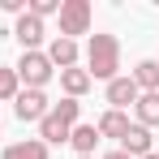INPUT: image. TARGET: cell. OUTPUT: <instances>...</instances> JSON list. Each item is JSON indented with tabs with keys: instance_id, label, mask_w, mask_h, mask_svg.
Wrapping results in <instances>:
<instances>
[{
	"instance_id": "cell-15",
	"label": "cell",
	"mask_w": 159,
	"mask_h": 159,
	"mask_svg": "<svg viewBox=\"0 0 159 159\" xmlns=\"http://www.w3.org/2000/svg\"><path fill=\"white\" fill-rule=\"evenodd\" d=\"M129 78H133V86H138L142 95H155L159 90V60H138Z\"/></svg>"
},
{
	"instance_id": "cell-17",
	"label": "cell",
	"mask_w": 159,
	"mask_h": 159,
	"mask_svg": "<svg viewBox=\"0 0 159 159\" xmlns=\"http://www.w3.org/2000/svg\"><path fill=\"white\" fill-rule=\"evenodd\" d=\"M26 4H30V0H0V13H13V17H22V13H26Z\"/></svg>"
},
{
	"instance_id": "cell-16",
	"label": "cell",
	"mask_w": 159,
	"mask_h": 159,
	"mask_svg": "<svg viewBox=\"0 0 159 159\" xmlns=\"http://www.w3.org/2000/svg\"><path fill=\"white\" fill-rule=\"evenodd\" d=\"M17 90H22V82H17V73H13V65H0V103H13Z\"/></svg>"
},
{
	"instance_id": "cell-12",
	"label": "cell",
	"mask_w": 159,
	"mask_h": 159,
	"mask_svg": "<svg viewBox=\"0 0 159 159\" xmlns=\"http://www.w3.org/2000/svg\"><path fill=\"white\" fill-rule=\"evenodd\" d=\"M0 159H52V146H43L39 138H22V142H9Z\"/></svg>"
},
{
	"instance_id": "cell-9",
	"label": "cell",
	"mask_w": 159,
	"mask_h": 159,
	"mask_svg": "<svg viewBox=\"0 0 159 159\" xmlns=\"http://www.w3.org/2000/svg\"><path fill=\"white\" fill-rule=\"evenodd\" d=\"M120 151H125L129 159H146V155H155V138H151V129L129 125V133L120 138Z\"/></svg>"
},
{
	"instance_id": "cell-6",
	"label": "cell",
	"mask_w": 159,
	"mask_h": 159,
	"mask_svg": "<svg viewBox=\"0 0 159 159\" xmlns=\"http://www.w3.org/2000/svg\"><path fill=\"white\" fill-rule=\"evenodd\" d=\"M48 107H52L48 90H17V99H13V116H17L22 125H39V120L48 116Z\"/></svg>"
},
{
	"instance_id": "cell-19",
	"label": "cell",
	"mask_w": 159,
	"mask_h": 159,
	"mask_svg": "<svg viewBox=\"0 0 159 159\" xmlns=\"http://www.w3.org/2000/svg\"><path fill=\"white\" fill-rule=\"evenodd\" d=\"M78 159H95V155H78Z\"/></svg>"
},
{
	"instance_id": "cell-14",
	"label": "cell",
	"mask_w": 159,
	"mask_h": 159,
	"mask_svg": "<svg viewBox=\"0 0 159 159\" xmlns=\"http://www.w3.org/2000/svg\"><path fill=\"white\" fill-rule=\"evenodd\" d=\"M133 125L159 129V90L155 95H138V103H133Z\"/></svg>"
},
{
	"instance_id": "cell-20",
	"label": "cell",
	"mask_w": 159,
	"mask_h": 159,
	"mask_svg": "<svg viewBox=\"0 0 159 159\" xmlns=\"http://www.w3.org/2000/svg\"><path fill=\"white\" fill-rule=\"evenodd\" d=\"M146 159H159V151H155V155H146Z\"/></svg>"
},
{
	"instance_id": "cell-3",
	"label": "cell",
	"mask_w": 159,
	"mask_h": 159,
	"mask_svg": "<svg viewBox=\"0 0 159 159\" xmlns=\"http://www.w3.org/2000/svg\"><path fill=\"white\" fill-rule=\"evenodd\" d=\"M13 73H17V82H22V90H48V82L56 78L48 52H22L17 65H13Z\"/></svg>"
},
{
	"instance_id": "cell-13",
	"label": "cell",
	"mask_w": 159,
	"mask_h": 159,
	"mask_svg": "<svg viewBox=\"0 0 159 159\" xmlns=\"http://www.w3.org/2000/svg\"><path fill=\"white\" fill-rule=\"evenodd\" d=\"M56 78H60V90H65V99H78V103H82V95L95 86V82H90V73H86L82 65H78V69H65V73H56Z\"/></svg>"
},
{
	"instance_id": "cell-1",
	"label": "cell",
	"mask_w": 159,
	"mask_h": 159,
	"mask_svg": "<svg viewBox=\"0 0 159 159\" xmlns=\"http://www.w3.org/2000/svg\"><path fill=\"white\" fill-rule=\"evenodd\" d=\"M82 60H86L82 69L90 73V82H103V86H107L112 78H120V39H116V34H103V30L90 34Z\"/></svg>"
},
{
	"instance_id": "cell-11",
	"label": "cell",
	"mask_w": 159,
	"mask_h": 159,
	"mask_svg": "<svg viewBox=\"0 0 159 159\" xmlns=\"http://www.w3.org/2000/svg\"><path fill=\"white\" fill-rule=\"evenodd\" d=\"M99 142H103V138H99V129H95L90 120H78V125H73V133H69L73 159H78V155H95V151H99Z\"/></svg>"
},
{
	"instance_id": "cell-2",
	"label": "cell",
	"mask_w": 159,
	"mask_h": 159,
	"mask_svg": "<svg viewBox=\"0 0 159 159\" xmlns=\"http://www.w3.org/2000/svg\"><path fill=\"white\" fill-rule=\"evenodd\" d=\"M82 120V103L78 99H60L48 107V116L39 120V142L43 146H69V133Z\"/></svg>"
},
{
	"instance_id": "cell-10",
	"label": "cell",
	"mask_w": 159,
	"mask_h": 159,
	"mask_svg": "<svg viewBox=\"0 0 159 159\" xmlns=\"http://www.w3.org/2000/svg\"><path fill=\"white\" fill-rule=\"evenodd\" d=\"M129 112H116V107H107L103 116H99V120H95V129H99V138H112V142H116V146H120V138H125V133H129Z\"/></svg>"
},
{
	"instance_id": "cell-4",
	"label": "cell",
	"mask_w": 159,
	"mask_h": 159,
	"mask_svg": "<svg viewBox=\"0 0 159 159\" xmlns=\"http://www.w3.org/2000/svg\"><path fill=\"white\" fill-rule=\"evenodd\" d=\"M60 39H78V34H90L95 26V4L90 0H60Z\"/></svg>"
},
{
	"instance_id": "cell-5",
	"label": "cell",
	"mask_w": 159,
	"mask_h": 159,
	"mask_svg": "<svg viewBox=\"0 0 159 159\" xmlns=\"http://www.w3.org/2000/svg\"><path fill=\"white\" fill-rule=\"evenodd\" d=\"M9 34L22 43V52H43V48H48V22H39L34 13H22V17H13Z\"/></svg>"
},
{
	"instance_id": "cell-18",
	"label": "cell",
	"mask_w": 159,
	"mask_h": 159,
	"mask_svg": "<svg viewBox=\"0 0 159 159\" xmlns=\"http://www.w3.org/2000/svg\"><path fill=\"white\" fill-rule=\"evenodd\" d=\"M99 159H129V155H125V151L116 146V151H103V155H99Z\"/></svg>"
},
{
	"instance_id": "cell-8",
	"label": "cell",
	"mask_w": 159,
	"mask_h": 159,
	"mask_svg": "<svg viewBox=\"0 0 159 159\" xmlns=\"http://www.w3.org/2000/svg\"><path fill=\"white\" fill-rule=\"evenodd\" d=\"M138 95H142V90L133 86V78H129V73H120V78H112V82L103 86L107 107H116V112H129V107L138 103Z\"/></svg>"
},
{
	"instance_id": "cell-7",
	"label": "cell",
	"mask_w": 159,
	"mask_h": 159,
	"mask_svg": "<svg viewBox=\"0 0 159 159\" xmlns=\"http://www.w3.org/2000/svg\"><path fill=\"white\" fill-rule=\"evenodd\" d=\"M43 52H48V60H52L56 73L78 69V65H82V48H78V39H60V34H56V39H48V48H43Z\"/></svg>"
}]
</instances>
